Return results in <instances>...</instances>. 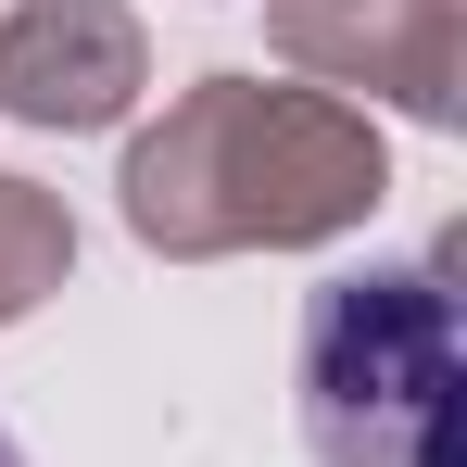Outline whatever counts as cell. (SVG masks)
<instances>
[{"instance_id": "cell-1", "label": "cell", "mask_w": 467, "mask_h": 467, "mask_svg": "<svg viewBox=\"0 0 467 467\" xmlns=\"http://www.w3.org/2000/svg\"><path fill=\"white\" fill-rule=\"evenodd\" d=\"M391 202L379 127L328 88L278 77H190L164 101V127L127 140L114 215L164 265H215V253H316V240L367 228Z\"/></svg>"}, {"instance_id": "cell-2", "label": "cell", "mask_w": 467, "mask_h": 467, "mask_svg": "<svg viewBox=\"0 0 467 467\" xmlns=\"http://www.w3.org/2000/svg\"><path fill=\"white\" fill-rule=\"evenodd\" d=\"M291 391L316 467H467V341L442 253L328 278L291 341Z\"/></svg>"}, {"instance_id": "cell-3", "label": "cell", "mask_w": 467, "mask_h": 467, "mask_svg": "<svg viewBox=\"0 0 467 467\" xmlns=\"http://www.w3.org/2000/svg\"><path fill=\"white\" fill-rule=\"evenodd\" d=\"M265 51L328 101L354 88V114L391 101L417 127H455V77H467L455 0H265Z\"/></svg>"}, {"instance_id": "cell-4", "label": "cell", "mask_w": 467, "mask_h": 467, "mask_svg": "<svg viewBox=\"0 0 467 467\" xmlns=\"http://www.w3.org/2000/svg\"><path fill=\"white\" fill-rule=\"evenodd\" d=\"M152 88V38L127 0H13L0 13V114L38 140H101Z\"/></svg>"}, {"instance_id": "cell-5", "label": "cell", "mask_w": 467, "mask_h": 467, "mask_svg": "<svg viewBox=\"0 0 467 467\" xmlns=\"http://www.w3.org/2000/svg\"><path fill=\"white\" fill-rule=\"evenodd\" d=\"M64 278H77V215H64V190H38V177L0 164V328H26Z\"/></svg>"}, {"instance_id": "cell-6", "label": "cell", "mask_w": 467, "mask_h": 467, "mask_svg": "<svg viewBox=\"0 0 467 467\" xmlns=\"http://www.w3.org/2000/svg\"><path fill=\"white\" fill-rule=\"evenodd\" d=\"M0 467H26V442H13V430H0Z\"/></svg>"}]
</instances>
